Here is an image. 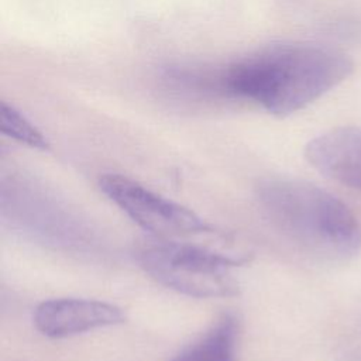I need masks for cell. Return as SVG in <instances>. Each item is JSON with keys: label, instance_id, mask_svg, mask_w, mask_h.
Instances as JSON below:
<instances>
[{"label": "cell", "instance_id": "obj_1", "mask_svg": "<svg viewBox=\"0 0 361 361\" xmlns=\"http://www.w3.org/2000/svg\"><path fill=\"white\" fill-rule=\"evenodd\" d=\"M353 69V59L337 48L288 41L227 63L168 65L162 69V79L178 93L241 99L283 117L334 89Z\"/></svg>", "mask_w": 361, "mask_h": 361}, {"label": "cell", "instance_id": "obj_2", "mask_svg": "<svg viewBox=\"0 0 361 361\" xmlns=\"http://www.w3.org/2000/svg\"><path fill=\"white\" fill-rule=\"evenodd\" d=\"M265 217L289 241L316 257L345 261L361 247V226L330 192L298 179H267L257 188Z\"/></svg>", "mask_w": 361, "mask_h": 361}, {"label": "cell", "instance_id": "obj_3", "mask_svg": "<svg viewBox=\"0 0 361 361\" xmlns=\"http://www.w3.org/2000/svg\"><path fill=\"white\" fill-rule=\"evenodd\" d=\"M140 267L158 283L193 298H230L238 295L240 283L233 269L248 261L245 257L151 237L135 252Z\"/></svg>", "mask_w": 361, "mask_h": 361}, {"label": "cell", "instance_id": "obj_4", "mask_svg": "<svg viewBox=\"0 0 361 361\" xmlns=\"http://www.w3.org/2000/svg\"><path fill=\"white\" fill-rule=\"evenodd\" d=\"M1 213L13 228L54 248L86 251L94 244L86 223L31 179L17 176L3 183Z\"/></svg>", "mask_w": 361, "mask_h": 361}, {"label": "cell", "instance_id": "obj_5", "mask_svg": "<svg viewBox=\"0 0 361 361\" xmlns=\"http://www.w3.org/2000/svg\"><path fill=\"white\" fill-rule=\"evenodd\" d=\"M99 186L116 206L152 237L176 240L216 233V227L193 210L124 175L104 173Z\"/></svg>", "mask_w": 361, "mask_h": 361}, {"label": "cell", "instance_id": "obj_6", "mask_svg": "<svg viewBox=\"0 0 361 361\" xmlns=\"http://www.w3.org/2000/svg\"><path fill=\"white\" fill-rule=\"evenodd\" d=\"M35 329L49 338H65L126 322L121 307L94 299L56 298L41 302L34 310Z\"/></svg>", "mask_w": 361, "mask_h": 361}, {"label": "cell", "instance_id": "obj_7", "mask_svg": "<svg viewBox=\"0 0 361 361\" xmlns=\"http://www.w3.org/2000/svg\"><path fill=\"white\" fill-rule=\"evenodd\" d=\"M305 157L324 176L361 190V127H340L314 137Z\"/></svg>", "mask_w": 361, "mask_h": 361}, {"label": "cell", "instance_id": "obj_8", "mask_svg": "<svg viewBox=\"0 0 361 361\" xmlns=\"http://www.w3.org/2000/svg\"><path fill=\"white\" fill-rule=\"evenodd\" d=\"M240 323L234 313L221 314L196 341L171 361H237Z\"/></svg>", "mask_w": 361, "mask_h": 361}, {"label": "cell", "instance_id": "obj_9", "mask_svg": "<svg viewBox=\"0 0 361 361\" xmlns=\"http://www.w3.org/2000/svg\"><path fill=\"white\" fill-rule=\"evenodd\" d=\"M0 127L4 135L17 140L21 144L41 151L49 149V141L47 137L18 110L4 102L0 104Z\"/></svg>", "mask_w": 361, "mask_h": 361}]
</instances>
